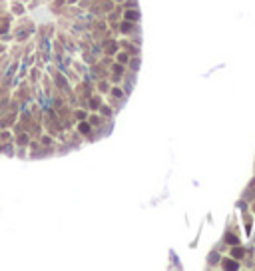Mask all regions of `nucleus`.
I'll list each match as a JSON object with an SVG mask.
<instances>
[{"label":"nucleus","instance_id":"f257e3e1","mask_svg":"<svg viewBox=\"0 0 255 271\" xmlns=\"http://www.w3.org/2000/svg\"><path fill=\"white\" fill-rule=\"evenodd\" d=\"M233 255H235V257H241V255H243V249H241V247H235V249H233Z\"/></svg>","mask_w":255,"mask_h":271},{"label":"nucleus","instance_id":"f03ea898","mask_svg":"<svg viewBox=\"0 0 255 271\" xmlns=\"http://www.w3.org/2000/svg\"><path fill=\"white\" fill-rule=\"evenodd\" d=\"M128 18H130V20H134V18H138V12H134V10H130V12H128Z\"/></svg>","mask_w":255,"mask_h":271},{"label":"nucleus","instance_id":"7ed1b4c3","mask_svg":"<svg viewBox=\"0 0 255 271\" xmlns=\"http://www.w3.org/2000/svg\"><path fill=\"white\" fill-rule=\"evenodd\" d=\"M80 132H84V134H88V132H90V126H86V124H82V126H80Z\"/></svg>","mask_w":255,"mask_h":271},{"label":"nucleus","instance_id":"20e7f679","mask_svg":"<svg viewBox=\"0 0 255 271\" xmlns=\"http://www.w3.org/2000/svg\"><path fill=\"white\" fill-rule=\"evenodd\" d=\"M225 267H231V269H235V267H237V263H235V261H225Z\"/></svg>","mask_w":255,"mask_h":271}]
</instances>
